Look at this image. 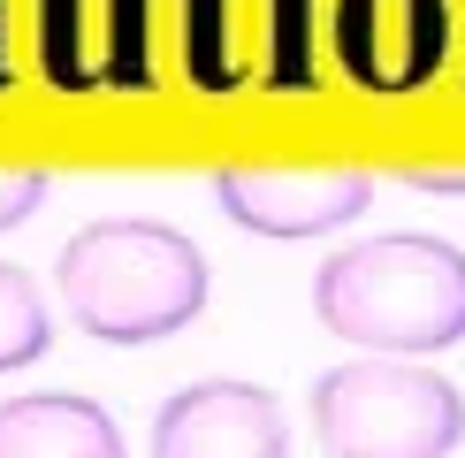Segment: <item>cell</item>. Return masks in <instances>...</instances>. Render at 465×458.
<instances>
[{"label": "cell", "instance_id": "7", "mask_svg": "<svg viewBox=\"0 0 465 458\" xmlns=\"http://www.w3.org/2000/svg\"><path fill=\"white\" fill-rule=\"evenodd\" d=\"M0 458H123V428L100 397L76 390L0 397Z\"/></svg>", "mask_w": 465, "mask_h": 458}, {"label": "cell", "instance_id": "10", "mask_svg": "<svg viewBox=\"0 0 465 458\" xmlns=\"http://www.w3.org/2000/svg\"><path fill=\"white\" fill-rule=\"evenodd\" d=\"M46 176L38 168H0V229H15V222H31L38 206H46Z\"/></svg>", "mask_w": 465, "mask_h": 458}, {"label": "cell", "instance_id": "11", "mask_svg": "<svg viewBox=\"0 0 465 458\" xmlns=\"http://www.w3.org/2000/svg\"><path fill=\"white\" fill-rule=\"evenodd\" d=\"M404 191H428V199H465V168H404Z\"/></svg>", "mask_w": 465, "mask_h": 458}, {"label": "cell", "instance_id": "3", "mask_svg": "<svg viewBox=\"0 0 465 458\" xmlns=\"http://www.w3.org/2000/svg\"><path fill=\"white\" fill-rule=\"evenodd\" d=\"M313 443L328 458H450L465 443V390L366 352L313 382Z\"/></svg>", "mask_w": 465, "mask_h": 458}, {"label": "cell", "instance_id": "4", "mask_svg": "<svg viewBox=\"0 0 465 458\" xmlns=\"http://www.w3.org/2000/svg\"><path fill=\"white\" fill-rule=\"evenodd\" d=\"M214 206L252 237L305 244L359 222L374 206V176H359V168H222Z\"/></svg>", "mask_w": 465, "mask_h": 458}, {"label": "cell", "instance_id": "2", "mask_svg": "<svg viewBox=\"0 0 465 458\" xmlns=\"http://www.w3.org/2000/svg\"><path fill=\"white\" fill-rule=\"evenodd\" d=\"M54 291L69 321L100 344H161L183 336L214 298V267L183 229L153 214H107L84 222L54 260Z\"/></svg>", "mask_w": 465, "mask_h": 458}, {"label": "cell", "instance_id": "5", "mask_svg": "<svg viewBox=\"0 0 465 458\" xmlns=\"http://www.w3.org/2000/svg\"><path fill=\"white\" fill-rule=\"evenodd\" d=\"M336 62L366 92H420L450 54V0H336Z\"/></svg>", "mask_w": 465, "mask_h": 458}, {"label": "cell", "instance_id": "9", "mask_svg": "<svg viewBox=\"0 0 465 458\" xmlns=\"http://www.w3.org/2000/svg\"><path fill=\"white\" fill-rule=\"evenodd\" d=\"M183 62H191V85H206V92H229V85H237V69H229V46H222V0H191Z\"/></svg>", "mask_w": 465, "mask_h": 458}, {"label": "cell", "instance_id": "1", "mask_svg": "<svg viewBox=\"0 0 465 458\" xmlns=\"http://www.w3.org/2000/svg\"><path fill=\"white\" fill-rule=\"evenodd\" d=\"M313 321L374 359H428L465 344V253L450 237H366L313 267Z\"/></svg>", "mask_w": 465, "mask_h": 458}, {"label": "cell", "instance_id": "8", "mask_svg": "<svg viewBox=\"0 0 465 458\" xmlns=\"http://www.w3.org/2000/svg\"><path fill=\"white\" fill-rule=\"evenodd\" d=\"M46 344H54V305H46V291L31 283V267L0 260V374L46 359Z\"/></svg>", "mask_w": 465, "mask_h": 458}, {"label": "cell", "instance_id": "6", "mask_svg": "<svg viewBox=\"0 0 465 458\" xmlns=\"http://www.w3.org/2000/svg\"><path fill=\"white\" fill-rule=\"evenodd\" d=\"M153 458H290L282 397L260 382H183L153 413Z\"/></svg>", "mask_w": 465, "mask_h": 458}]
</instances>
